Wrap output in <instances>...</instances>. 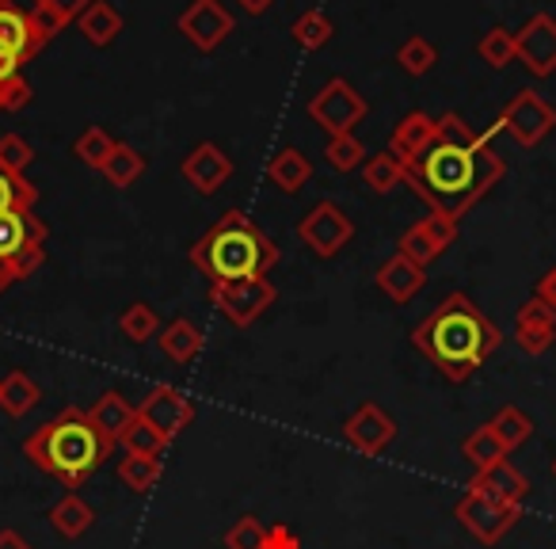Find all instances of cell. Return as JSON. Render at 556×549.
I'll return each instance as SVG.
<instances>
[{
	"label": "cell",
	"instance_id": "1",
	"mask_svg": "<svg viewBox=\"0 0 556 549\" xmlns=\"http://www.w3.org/2000/svg\"><path fill=\"white\" fill-rule=\"evenodd\" d=\"M492 134L495 130H472L457 111H446L439 115L434 146L416 164H408L404 184L431 207V214L462 222L507 176V164L492 149Z\"/></svg>",
	"mask_w": 556,
	"mask_h": 549
},
{
	"label": "cell",
	"instance_id": "2",
	"mask_svg": "<svg viewBox=\"0 0 556 549\" xmlns=\"http://www.w3.org/2000/svg\"><path fill=\"white\" fill-rule=\"evenodd\" d=\"M412 344L431 359L446 382H469L500 351L503 333L469 295H446L412 333Z\"/></svg>",
	"mask_w": 556,
	"mask_h": 549
},
{
	"label": "cell",
	"instance_id": "3",
	"mask_svg": "<svg viewBox=\"0 0 556 549\" xmlns=\"http://www.w3.org/2000/svg\"><path fill=\"white\" fill-rule=\"evenodd\" d=\"M115 442L103 439L85 409H65L24 439V454L35 470L62 481L65 488H80L103 462Z\"/></svg>",
	"mask_w": 556,
	"mask_h": 549
},
{
	"label": "cell",
	"instance_id": "4",
	"mask_svg": "<svg viewBox=\"0 0 556 549\" xmlns=\"http://www.w3.org/2000/svg\"><path fill=\"white\" fill-rule=\"evenodd\" d=\"M191 263L210 283L260 279L278 263V245L244 210H225L191 245Z\"/></svg>",
	"mask_w": 556,
	"mask_h": 549
},
{
	"label": "cell",
	"instance_id": "5",
	"mask_svg": "<svg viewBox=\"0 0 556 549\" xmlns=\"http://www.w3.org/2000/svg\"><path fill=\"white\" fill-rule=\"evenodd\" d=\"M47 222L35 210H4L0 214V263L12 271V279L24 283L47 263Z\"/></svg>",
	"mask_w": 556,
	"mask_h": 549
},
{
	"label": "cell",
	"instance_id": "6",
	"mask_svg": "<svg viewBox=\"0 0 556 549\" xmlns=\"http://www.w3.org/2000/svg\"><path fill=\"white\" fill-rule=\"evenodd\" d=\"M206 298H210V305H217V313H222L229 325L248 328V325H255V321H260L270 305H275L278 290H275V283H270L267 275H260V279L210 283Z\"/></svg>",
	"mask_w": 556,
	"mask_h": 549
},
{
	"label": "cell",
	"instance_id": "7",
	"mask_svg": "<svg viewBox=\"0 0 556 549\" xmlns=\"http://www.w3.org/2000/svg\"><path fill=\"white\" fill-rule=\"evenodd\" d=\"M454 519H457V523H462L465 531H469L477 541H484V546H495V541L507 538L510 526H515L518 519H522V503L495 500V496L469 488V492H465L462 500L454 503Z\"/></svg>",
	"mask_w": 556,
	"mask_h": 549
},
{
	"label": "cell",
	"instance_id": "8",
	"mask_svg": "<svg viewBox=\"0 0 556 549\" xmlns=\"http://www.w3.org/2000/svg\"><path fill=\"white\" fill-rule=\"evenodd\" d=\"M553 126H556L553 103L541 92H533V88H522V92L507 100V108L500 111V123H495L492 130L510 134L522 149H533L553 134Z\"/></svg>",
	"mask_w": 556,
	"mask_h": 549
},
{
	"label": "cell",
	"instance_id": "9",
	"mask_svg": "<svg viewBox=\"0 0 556 549\" xmlns=\"http://www.w3.org/2000/svg\"><path fill=\"white\" fill-rule=\"evenodd\" d=\"M366 100L351 80L332 77L317 96L309 100V118L328 134V138H340V134H355V126L366 118Z\"/></svg>",
	"mask_w": 556,
	"mask_h": 549
},
{
	"label": "cell",
	"instance_id": "10",
	"mask_svg": "<svg viewBox=\"0 0 556 549\" xmlns=\"http://www.w3.org/2000/svg\"><path fill=\"white\" fill-rule=\"evenodd\" d=\"M298 237L309 252H317L320 260H332L343 248L355 240V222L343 214V207H336L332 199H320L309 214L298 222Z\"/></svg>",
	"mask_w": 556,
	"mask_h": 549
},
{
	"label": "cell",
	"instance_id": "11",
	"mask_svg": "<svg viewBox=\"0 0 556 549\" xmlns=\"http://www.w3.org/2000/svg\"><path fill=\"white\" fill-rule=\"evenodd\" d=\"M454 240H457V222H450V217H442V214H427L401 233L396 252L408 255L412 263H419V267L427 271L434 260H442V255L450 252Z\"/></svg>",
	"mask_w": 556,
	"mask_h": 549
},
{
	"label": "cell",
	"instance_id": "12",
	"mask_svg": "<svg viewBox=\"0 0 556 549\" xmlns=\"http://www.w3.org/2000/svg\"><path fill=\"white\" fill-rule=\"evenodd\" d=\"M176 27L184 32L187 42H194L202 54H210V50H217L229 39L237 24H232V12L225 9L222 0H191V4L179 12Z\"/></svg>",
	"mask_w": 556,
	"mask_h": 549
},
{
	"label": "cell",
	"instance_id": "13",
	"mask_svg": "<svg viewBox=\"0 0 556 549\" xmlns=\"http://www.w3.org/2000/svg\"><path fill=\"white\" fill-rule=\"evenodd\" d=\"M396 439V420L381 409L378 401H363L348 420H343V442L355 447L358 454H386Z\"/></svg>",
	"mask_w": 556,
	"mask_h": 549
},
{
	"label": "cell",
	"instance_id": "14",
	"mask_svg": "<svg viewBox=\"0 0 556 549\" xmlns=\"http://www.w3.org/2000/svg\"><path fill=\"white\" fill-rule=\"evenodd\" d=\"M50 39H54V32L42 24V16L16 9V4H0V50H9L20 65L31 62Z\"/></svg>",
	"mask_w": 556,
	"mask_h": 549
},
{
	"label": "cell",
	"instance_id": "15",
	"mask_svg": "<svg viewBox=\"0 0 556 549\" xmlns=\"http://www.w3.org/2000/svg\"><path fill=\"white\" fill-rule=\"evenodd\" d=\"M134 409H138V416L149 420V424H153L168 442L176 439L184 427H191V420H194L191 397H187L184 389L168 386V382H161V386L149 389V394L141 397V404H134Z\"/></svg>",
	"mask_w": 556,
	"mask_h": 549
},
{
	"label": "cell",
	"instance_id": "16",
	"mask_svg": "<svg viewBox=\"0 0 556 549\" xmlns=\"http://www.w3.org/2000/svg\"><path fill=\"white\" fill-rule=\"evenodd\" d=\"M515 62H522L533 77H553L556 73V20L538 12L515 32Z\"/></svg>",
	"mask_w": 556,
	"mask_h": 549
},
{
	"label": "cell",
	"instance_id": "17",
	"mask_svg": "<svg viewBox=\"0 0 556 549\" xmlns=\"http://www.w3.org/2000/svg\"><path fill=\"white\" fill-rule=\"evenodd\" d=\"M179 172H184V179L199 195H217L232 179V157L225 153L217 141H199V146L184 157Z\"/></svg>",
	"mask_w": 556,
	"mask_h": 549
},
{
	"label": "cell",
	"instance_id": "18",
	"mask_svg": "<svg viewBox=\"0 0 556 549\" xmlns=\"http://www.w3.org/2000/svg\"><path fill=\"white\" fill-rule=\"evenodd\" d=\"M510 336H515L522 355H530V359L545 355L556 344V313L548 310L545 302L530 298V302H522V310L515 313V333Z\"/></svg>",
	"mask_w": 556,
	"mask_h": 549
},
{
	"label": "cell",
	"instance_id": "19",
	"mask_svg": "<svg viewBox=\"0 0 556 549\" xmlns=\"http://www.w3.org/2000/svg\"><path fill=\"white\" fill-rule=\"evenodd\" d=\"M434 138H439V118H431L427 111H408L389 134V153L408 169L434 146Z\"/></svg>",
	"mask_w": 556,
	"mask_h": 549
},
{
	"label": "cell",
	"instance_id": "20",
	"mask_svg": "<svg viewBox=\"0 0 556 549\" xmlns=\"http://www.w3.org/2000/svg\"><path fill=\"white\" fill-rule=\"evenodd\" d=\"M374 283H378V290L389 298V302L404 305V302H412V298H416L419 290H424L427 271L419 267V263H412L408 255L393 252V255H389V260L378 267V275H374Z\"/></svg>",
	"mask_w": 556,
	"mask_h": 549
},
{
	"label": "cell",
	"instance_id": "21",
	"mask_svg": "<svg viewBox=\"0 0 556 549\" xmlns=\"http://www.w3.org/2000/svg\"><path fill=\"white\" fill-rule=\"evenodd\" d=\"M469 488L495 496V500L522 503V500H526V492H530V481H526L522 473H518L515 465H510L507 458H503V462H495V465H488V470H477V473H472Z\"/></svg>",
	"mask_w": 556,
	"mask_h": 549
},
{
	"label": "cell",
	"instance_id": "22",
	"mask_svg": "<svg viewBox=\"0 0 556 549\" xmlns=\"http://www.w3.org/2000/svg\"><path fill=\"white\" fill-rule=\"evenodd\" d=\"M156 344H161V351L172 359V363L191 366L194 359L202 355V348H206V336H202V328L194 325V321L176 317L156 333Z\"/></svg>",
	"mask_w": 556,
	"mask_h": 549
},
{
	"label": "cell",
	"instance_id": "23",
	"mask_svg": "<svg viewBox=\"0 0 556 549\" xmlns=\"http://www.w3.org/2000/svg\"><path fill=\"white\" fill-rule=\"evenodd\" d=\"M309 179H313V161L302 149L287 146L267 161V184L278 187L282 195H298Z\"/></svg>",
	"mask_w": 556,
	"mask_h": 549
},
{
	"label": "cell",
	"instance_id": "24",
	"mask_svg": "<svg viewBox=\"0 0 556 549\" xmlns=\"http://www.w3.org/2000/svg\"><path fill=\"white\" fill-rule=\"evenodd\" d=\"M50 526H54V534L58 538H65V541H77V538H85L88 531H92V523H96V511H92V503L88 500H80L77 492H65L62 500L50 508Z\"/></svg>",
	"mask_w": 556,
	"mask_h": 549
},
{
	"label": "cell",
	"instance_id": "25",
	"mask_svg": "<svg viewBox=\"0 0 556 549\" xmlns=\"http://www.w3.org/2000/svg\"><path fill=\"white\" fill-rule=\"evenodd\" d=\"M88 416H92V424L100 427V435L103 439H111V442H123V435H126V427H130V420L138 416V409H134L130 401H126L118 389H108V394L100 397V401L88 409Z\"/></svg>",
	"mask_w": 556,
	"mask_h": 549
},
{
	"label": "cell",
	"instance_id": "26",
	"mask_svg": "<svg viewBox=\"0 0 556 549\" xmlns=\"http://www.w3.org/2000/svg\"><path fill=\"white\" fill-rule=\"evenodd\" d=\"M39 401H42V389L27 371H12L0 378V412H4V416L24 420Z\"/></svg>",
	"mask_w": 556,
	"mask_h": 549
},
{
	"label": "cell",
	"instance_id": "27",
	"mask_svg": "<svg viewBox=\"0 0 556 549\" xmlns=\"http://www.w3.org/2000/svg\"><path fill=\"white\" fill-rule=\"evenodd\" d=\"M77 27L92 47H111V42L118 39V32H123V12H118L115 4H108V0H92V4L80 12Z\"/></svg>",
	"mask_w": 556,
	"mask_h": 549
},
{
	"label": "cell",
	"instance_id": "28",
	"mask_svg": "<svg viewBox=\"0 0 556 549\" xmlns=\"http://www.w3.org/2000/svg\"><path fill=\"white\" fill-rule=\"evenodd\" d=\"M100 176L108 179L111 187H118V191H126V187H134L141 176H146V153H138L134 146H126V141H118L115 149H111V157L103 161Z\"/></svg>",
	"mask_w": 556,
	"mask_h": 549
},
{
	"label": "cell",
	"instance_id": "29",
	"mask_svg": "<svg viewBox=\"0 0 556 549\" xmlns=\"http://www.w3.org/2000/svg\"><path fill=\"white\" fill-rule=\"evenodd\" d=\"M115 473H118V481L130 488V492L146 496L149 488H156L164 465H161V458H153V454H134V450H126V458H118Z\"/></svg>",
	"mask_w": 556,
	"mask_h": 549
},
{
	"label": "cell",
	"instance_id": "30",
	"mask_svg": "<svg viewBox=\"0 0 556 549\" xmlns=\"http://www.w3.org/2000/svg\"><path fill=\"white\" fill-rule=\"evenodd\" d=\"M404 179H408V169H404L389 149L386 153H374L370 161L363 164V184L370 187L374 195H389L393 187H401Z\"/></svg>",
	"mask_w": 556,
	"mask_h": 549
},
{
	"label": "cell",
	"instance_id": "31",
	"mask_svg": "<svg viewBox=\"0 0 556 549\" xmlns=\"http://www.w3.org/2000/svg\"><path fill=\"white\" fill-rule=\"evenodd\" d=\"M488 424H492V432L500 435V442H503V450H507V454H510V450H518L533 435V420L526 416L518 404H503V409L495 412Z\"/></svg>",
	"mask_w": 556,
	"mask_h": 549
},
{
	"label": "cell",
	"instance_id": "32",
	"mask_svg": "<svg viewBox=\"0 0 556 549\" xmlns=\"http://www.w3.org/2000/svg\"><path fill=\"white\" fill-rule=\"evenodd\" d=\"M462 454L472 462V470H488V465L503 462V458H507V450H503L500 435L492 432V424H480L472 435H465Z\"/></svg>",
	"mask_w": 556,
	"mask_h": 549
},
{
	"label": "cell",
	"instance_id": "33",
	"mask_svg": "<svg viewBox=\"0 0 556 549\" xmlns=\"http://www.w3.org/2000/svg\"><path fill=\"white\" fill-rule=\"evenodd\" d=\"M434 62H439V50H434V42L424 39V35H408V39L396 47V65H401L408 77H424V73H431Z\"/></svg>",
	"mask_w": 556,
	"mask_h": 549
},
{
	"label": "cell",
	"instance_id": "34",
	"mask_svg": "<svg viewBox=\"0 0 556 549\" xmlns=\"http://www.w3.org/2000/svg\"><path fill=\"white\" fill-rule=\"evenodd\" d=\"M118 333L130 344H149L161 333V317H156V310L149 302H134V305H126L123 317H118Z\"/></svg>",
	"mask_w": 556,
	"mask_h": 549
},
{
	"label": "cell",
	"instance_id": "35",
	"mask_svg": "<svg viewBox=\"0 0 556 549\" xmlns=\"http://www.w3.org/2000/svg\"><path fill=\"white\" fill-rule=\"evenodd\" d=\"M118 141L111 138L103 126H88V130H80V138L73 141V157H77L80 164H88V169H96L100 172L103 169V161L111 157V149H115Z\"/></svg>",
	"mask_w": 556,
	"mask_h": 549
},
{
	"label": "cell",
	"instance_id": "36",
	"mask_svg": "<svg viewBox=\"0 0 556 549\" xmlns=\"http://www.w3.org/2000/svg\"><path fill=\"white\" fill-rule=\"evenodd\" d=\"M88 4H92V0H31V12L35 16H42V24L58 35L70 24H77L80 12H85Z\"/></svg>",
	"mask_w": 556,
	"mask_h": 549
},
{
	"label": "cell",
	"instance_id": "37",
	"mask_svg": "<svg viewBox=\"0 0 556 549\" xmlns=\"http://www.w3.org/2000/svg\"><path fill=\"white\" fill-rule=\"evenodd\" d=\"M332 32H336L332 20H328L325 12H317V9L302 12V16L294 20V27H290V35H294V42L302 50H320L328 39H332Z\"/></svg>",
	"mask_w": 556,
	"mask_h": 549
},
{
	"label": "cell",
	"instance_id": "38",
	"mask_svg": "<svg viewBox=\"0 0 556 549\" xmlns=\"http://www.w3.org/2000/svg\"><path fill=\"white\" fill-rule=\"evenodd\" d=\"M480 62H488L492 70H503V65L515 62V32L510 27H492V32L480 35L477 42Z\"/></svg>",
	"mask_w": 556,
	"mask_h": 549
},
{
	"label": "cell",
	"instance_id": "39",
	"mask_svg": "<svg viewBox=\"0 0 556 549\" xmlns=\"http://www.w3.org/2000/svg\"><path fill=\"white\" fill-rule=\"evenodd\" d=\"M35 202H39V187L31 179L0 169V214L4 210H35Z\"/></svg>",
	"mask_w": 556,
	"mask_h": 549
},
{
	"label": "cell",
	"instance_id": "40",
	"mask_svg": "<svg viewBox=\"0 0 556 549\" xmlns=\"http://www.w3.org/2000/svg\"><path fill=\"white\" fill-rule=\"evenodd\" d=\"M325 161L332 164L336 172H355L358 164H366V146L355 138V134H340V138H328Z\"/></svg>",
	"mask_w": 556,
	"mask_h": 549
},
{
	"label": "cell",
	"instance_id": "41",
	"mask_svg": "<svg viewBox=\"0 0 556 549\" xmlns=\"http://www.w3.org/2000/svg\"><path fill=\"white\" fill-rule=\"evenodd\" d=\"M123 447L134 450V454H153V458H161L164 447H168V439H164V435L156 432V427L149 424V420L134 416L130 427H126V435H123Z\"/></svg>",
	"mask_w": 556,
	"mask_h": 549
},
{
	"label": "cell",
	"instance_id": "42",
	"mask_svg": "<svg viewBox=\"0 0 556 549\" xmlns=\"http://www.w3.org/2000/svg\"><path fill=\"white\" fill-rule=\"evenodd\" d=\"M225 549H263L267 546V526L255 515H240L237 523L225 531Z\"/></svg>",
	"mask_w": 556,
	"mask_h": 549
},
{
	"label": "cell",
	"instance_id": "43",
	"mask_svg": "<svg viewBox=\"0 0 556 549\" xmlns=\"http://www.w3.org/2000/svg\"><path fill=\"white\" fill-rule=\"evenodd\" d=\"M31 161H35V149L27 146L20 134H4V138H0V169L4 172L24 176V172L31 169Z\"/></svg>",
	"mask_w": 556,
	"mask_h": 549
},
{
	"label": "cell",
	"instance_id": "44",
	"mask_svg": "<svg viewBox=\"0 0 556 549\" xmlns=\"http://www.w3.org/2000/svg\"><path fill=\"white\" fill-rule=\"evenodd\" d=\"M31 100H35V88L27 85L24 73H20V77H12L9 85H4V92H0V111H24Z\"/></svg>",
	"mask_w": 556,
	"mask_h": 549
},
{
	"label": "cell",
	"instance_id": "45",
	"mask_svg": "<svg viewBox=\"0 0 556 549\" xmlns=\"http://www.w3.org/2000/svg\"><path fill=\"white\" fill-rule=\"evenodd\" d=\"M263 549H302V538H298L294 526L275 523V526H267V546Z\"/></svg>",
	"mask_w": 556,
	"mask_h": 549
},
{
	"label": "cell",
	"instance_id": "46",
	"mask_svg": "<svg viewBox=\"0 0 556 549\" xmlns=\"http://www.w3.org/2000/svg\"><path fill=\"white\" fill-rule=\"evenodd\" d=\"M533 298H538V302H545L548 310L556 313V267H548L545 275L533 283Z\"/></svg>",
	"mask_w": 556,
	"mask_h": 549
},
{
	"label": "cell",
	"instance_id": "47",
	"mask_svg": "<svg viewBox=\"0 0 556 549\" xmlns=\"http://www.w3.org/2000/svg\"><path fill=\"white\" fill-rule=\"evenodd\" d=\"M20 70H24V65H20L16 58L9 54V50H0V88L9 85L12 77H20Z\"/></svg>",
	"mask_w": 556,
	"mask_h": 549
},
{
	"label": "cell",
	"instance_id": "48",
	"mask_svg": "<svg viewBox=\"0 0 556 549\" xmlns=\"http://www.w3.org/2000/svg\"><path fill=\"white\" fill-rule=\"evenodd\" d=\"M0 549H35L20 531H0Z\"/></svg>",
	"mask_w": 556,
	"mask_h": 549
},
{
	"label": "cell",
	"instance_id": "49",
	"mask_svg": "<svg viewBox=\"0 0 556 549\" xmlns=\"http://www.w3.org/2000/svg\"><path fill=\"white\" fill-rule=\"evenodd\" d=\"M237 4H240V12H248V16H263L275 0H237Z\"/></svg>",
	"mask_w": 556,
	"mask_h": 549
},
{
	"label": "cell",
	"instance_id": "50",
	"mask_svg": "<svg viewBox=\"0 0 556 549\" xmlns=\"http://www.w3.org/2000/svg\"><path fill=\"white\" fill-rule=\"evenodd\" d=\"M12 283H16V279H12V271L4 267V263H0V295H4V290H9Z\"/></svg>",
	"mask_w": 556,
	"mask_h": 549
},
{
	"label": "cell",
	"instance_id": "51",
	"mask_svg": "<svg viewBox=\"0 0 556 549\" xmlns=\"http://www.w3.org/2000/svg\"><path fill=\"white\" fill-rule=\"evenodd\" d=\"M0 4H12V0H0Z\"/></svg>",
	"mask_w": 556,
	"mask_h": 549
},
{
	"label": "cell",
	"instance_id": "52",
	"mask_svg": "<svg viewBox=\"0 0 556 549\" xmlns=\"http://www.w3.org/2000/svg\"><path fill=\"white\" fill-rule=\"evenodd\" d=\"M553 473H556V465H553Z\"/></svg>",
	"mask_w": 556,
	"mask_h": 549
},
{
	"label": "cell",
	"instance_id": "53",
	"mask_svg": "<svg viewBox=\"0 0 556 549\" xmlns=\"http://www.w3.org/2000/svg\"><path fill=\"white\" fill-rule=\"evenodd\" d=\"M0 92H4V88H0Z\"/></svg>",
	"mask_w": 556,
	"mask_h": 549
}]
</instances>
